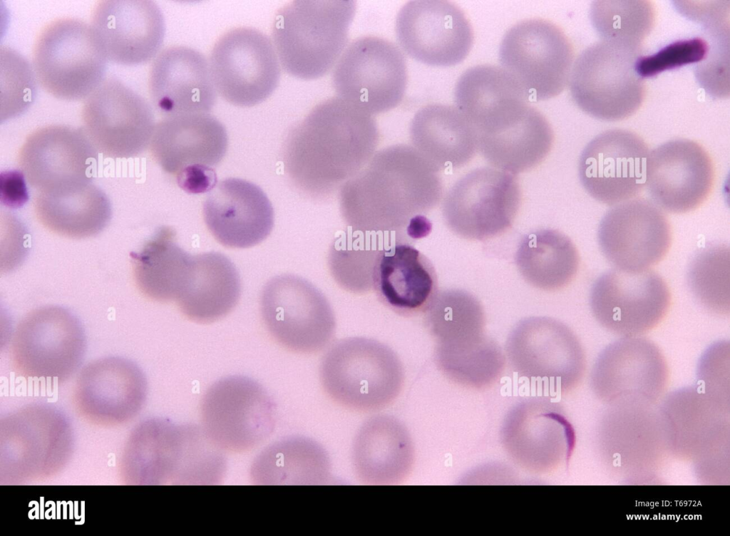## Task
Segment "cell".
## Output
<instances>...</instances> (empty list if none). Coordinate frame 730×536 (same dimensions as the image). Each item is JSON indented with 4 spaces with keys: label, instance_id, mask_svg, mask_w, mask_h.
Instances as JSON below:
<instances>
[{
    "label": "cell",
    "instance_id": "20",
    "mask_svg": "<svg viewBox=\"0 0 730 536\" xmlns=\"http://www.w3.org/2000/svg\"><path fill=\"white\" fill-rule=\"evenodd\" d=\"M597 241L617 269H649L667 254L672 242L669 221L654 203L634 198L615 205L602 218Z\"/></svg>",
    "mask_w": 730,
    "mask_h": 536
},
{
    "label": "cell",
    "instance_id": "26",
    "mask_svg": "<svg viewBox=\"0 0 730 536\" xmlns=\"http://www.w3.org/2000/svg\"><path fill=\"white\" fill-rule=\"evenodd\" d=\"M148 391L145 373L133 361L120 356L96 359L77 378L74 402L92 420L117 422L136 415Z\"/></svg>",
    "mask_w": 730,
    "mask_h": 536
},
{
    "label": "cell",
    "instance_id": "28",
    "mask_svg": "<svg viewBox=\"0 0 730 536\" xmlns=\"http://www.w3.org/2000/svg\"><path fill=\"white\" fill-rule=\"evenodd\" d=\"M372 289L394 312L413 316L428 310L436 297V271L419 250L406 241L394 238L377 255Z\"/></svg>",
    "mask_w": 730,
    "mask_h": 536
},
{
    "label": "cell",
    "instance_id": "19",
    "mask_svg": "<svg viewBox=\"0 0 730 536\" xmlns=\"http://www.w3.org/2000/svg\"><path fill=\"white\" fill-rule=\"evenodd\" d=\"M396 34L403 50L434 66L461 63L473 44L472 26L464 12L445 0H413L399 10Z\"/></svg>",
    "mask_w": 730,
    "mask_h": 536
},
{
    "label": "cell",
    "instance_id": "9",
    "mask_svg": "<svg viewBox=\"0 0 730 536\" xmlns=\"http://www.w3.org/2000/svg\"><path fill=\"white\" fill-rule=\"evenodd\" d=\"M202 428L220 450L249 451L272 433L276 407L266 389L244 376H230L214 383L200 404Z\"/></svg>",
    "mask_w": 730,
    "mask_h": 536
},
{
    "label": "cell",
    "instance_id": "32",
    "mask_svg": "<svg viewBox=\"0 0 730 536\" xmlns=\"http://www.w3.org/2000/svg\"><path fill=\"white\" fill-rule=\"evenodd\" d=\"M667 373L666 359L650 339L627 336L607 345L599 354L593 380L600 392L615 394L629 386L662 387Z\"/></svg>",
    "mask_w": 730,
    "mask_h": 536
},
{
    "label": "cell",
    "instance_id": "37",
    "mask_svg": "<svg viewBox=\"0 0 730 536\" xmlns=\"http://www.w3.org/2000/svg\"><path fill=\"white\" fill-rule=\"evenodd\" d=\"M523 277L544 289H559L575 277L580 258L575 245L562 232L543 229L523 237L516 252Z\"/></svg>",
    "mask_w": 730,
    "mask_h": 536
},
{
    "label": "cell",
    "instance_id": "39",
    "mask_svg": "<svg viewBox=\"0 0 730 536\" xmlns=\"http://www.w3.org/2000/svg\"><path fill=\"white\" fill-rule=\"evenodd\" d=\"M590 19L601 40L642 48L654 27L655 9L649 1H595Z\"/></svg>",
    "mask_w": 730,
    "mask_h": 536
},
{
    "label": "cell",
    "instance_id": "18",
    "mask_svg": "<svg viewBox=\"0 0 730 536\" xmlns=\"http://www.w3.org/2000/svg\"><path fill=\"white\" fill-rule=\"evenodd\" d=\"M228 137L224 125L209 113L165 117L155 124L150 143L154 160L177 177L180 187L215 175Z\"/></svg>",
    "mask_w": 730,
    "mask_h": 536
},
{
    "label": "cell",
    "instance_id": "34",
    "mask_svg": "<svg viewBox=\"0 0 730 536\" xmlns=\"http://www.w3.org/2000/svg\"><path fill=\"white\" fill-rule=\"evenodd\" d=\"M175 237L172 229L163 227L140 251L130 253L135 284L151 300H177L187 280L192 255Z\"/></svg>",
    "mask_w": 730,
    "mask_h": 536
},
{
    "label": "cell",
    "instance_id": "24",
    "mask_svg": "<svg viewBox=\"0 0 730 536\" xmlns=\"http://www.w3.org/2000/svg\"><path fill=\"white\" fill-rule=\"evenodd\" d=\"M205 225L225 247L248 248L264 241L274 222V210L264 192L240 178L217 182L203 203Z\"/></svg>",
    "mask_w": 730,
    "mask_h": 536
},
{
    "label": "cell",
    "instance_id": "7",
    "mask_svg": "<svg viewBox=\"0 0 730 536\" xmlns=\"http://www.w3.org/2000/svg\"><path fill=\"white\" fill-rule=\"evenodd\" d=\"M107 62L90 24L80 19L52 21L34 43L32 68L36 81L61 100L86 99L106 78Z\"/></svg>",
    "mask_w": 730,
    "mask_h": 536
},
{
    "label": "cell",
    "instance_id": "31",
    "mask_svg": "<svg viewBox=\"0 0 730 536\" xmlns=\"http://www.w3.org/2000/svg\"><path fill=\"white\" fill-rule=\"evenodd\" d=\"M240 291L235 264L223 254L210 252L192 256L187 280L176 301L190 320L211 323L232 310Z\"/></svg>",
    "mask_w": 730,
    "mask_h": 536
},
{
    "label": "cell",
    "instance_id": "3",
    "mask_svg": "<svg viewBox=\"0 0 730 536\" xmlns=\"http://www.w3.org/2000/svg\"><path fill=\"white\" fill-rule=\"evenodd\" d=\"M356 7L354 0H295L281 7L272 41L284 71L304 80L326 74L343 53Z\"/></svg>",
    "mask_w": 730,
    "mask_h": 536
},
{
    "label": "cell",
    "instance_id": "40",
    "mask_svg": "<svg viewBox=\"0 0 730 536\" xmlns=\"http://www.w3.org/2000/svg\"><path fill=\"white\" fill-rule=\"evenodd\" d=\"M729 248L711 245L694 257L688 271V284L696 299L717 314L729 313Z\"/></svg>",
    "mask_w": 730,
    "mask_h": 536
},
{
    "label": "cell",
    "instance_id": "27",
    "mask_svg": "<svg viewBox=\"0 0 730 536\" xmlns=\"http://www.w3.org/2000/svg\"><path fill=\"white\" fill-rule=\"evenodd\" d=\"M477 132L478 150L485 160L513 175L538 165L554 142L550 124L528 102L498 115Z\"/></svg>",
    "mask_w": 730,
    "mask_h": 536
},
{
    "label": "cell",
    "instance_id": "6",
    "mask_svg": "<svg viewBox=\"0 0 730 536\" xmlns=\"http://www.w3.org/2000/svg\"><path fill=\"white\" fill-rule=\"evenodd\" d=\"M642 48L600 39L583 50L569 78L577 105L605 121H619L634 115L646 93L643 78L634 67Z\"/></svg>",
    "mask_w": 730,
    "mask_h": 536
},
{
    "label": "cell",
    "instance_id": "38",
    "mask_svg": "<svg viewBox=\"0 0 730 536\" xmlns=\"http://www.w3.org/2000/svg\"><path fill=\"white\" fill-rule=\"evenodd\" d=\"M391 235L349 230L332 243L328 256L331 274L346 291L359 294L372 289L373 269L380 249Z\"/></svg>",
    "mask_w": 730,
    "mask_h": 536
},
{
    "label": "cell",
    "instance_id": "14",
    "mask_svg": "<svg viewBox=\"0 0 730 536\" xmlns=\"http://www.w3.org/2000/svg\"><path fill=\"white\" fill-rule=\"evenodd\" d=\"M217 93L227 103L252 107L268 98L280 80V63L271 39L254 28L237 27L222 34L210 56Z\"/></svg>",
    "mask_w": 730,
    "mask_h": 536
},
{
    "label": "cell",
    "instance_id": "29",
    "mask_svg": "<svg viewBox=\"0 0 730 536\" xmlns=\"http://www.w3.org/2000/svg\"><path fill=\"white\" fill-rule=\"evenodd\" d=\"M414 455L407 428L397 418L386 415L374 416L364 423L352 445L354 472L368 485L402 483L411 472Z\"/></svg>",
    "mask_w": 730,
    "mask_h": 536
},
{
    "label": "cell",
    "instance_id": "35",
    "mask_svg": "<svg viewBox=\"0 0 730 536\" xmlns=\"http://www.w3.org/2000/svg\"><path fill=\"white\" fill-rule=\"evenodd\" d=\"M34 210L44 227L72 239L99 234L108 224L112 214L107 195L93 183L63 194L38 193Z\"/></svg>",
    "mask_w": 730,
    "mask_h": 536
},
{
    "label": "cell",
    "instance_id": "1",
    "mask_svg": "<svg viewBox=\"0 0 730 536\" xmlns=\"http://www.w3.org/2000/svg\"><path fill=\"white\" fill-rule=\"evenodd\" d=\"M439 171L413 146L380 150L339 191L341 217L353 232L424 237L432 229L425 214L443 197Z\"/></svg>",
    "mask_w": 730,
    "mask_h": 536
},
{
    "label": "cell",
    "instance_id": "13",
    "mask_svg": "<svg viewBox=\"0 0 730 536\" xmlns=\"http://www.w3.org/2000/svg\"><path fill=\"white\" fill-rule=\"evenodd\" d=\"M515 175L480 168L458 180L446 195L442 214L448 229L460 237L485 240L513 225L521 203Z\"/></svg>",
    "mask_w": 730,
    "mask_h": 536
},
{
    "label": "cell",
    "instance_id": "36",
    "mask_svg": "<svg viewBox=\"0 0 730 536\" xmlns=\"http://www.w3.org/2000/svg\"><path fill=\"white\" fill-rule=\"evenodd\" d=\"M329 460L315 441L290 437L266 448L255 459L251 478L257 485L320 484L328 479Z\"/></svg>",
    "mask_w": 730,
    "mask_h": 536
},
{
    "label": "cell",
    "instance_id": "23",
    "mask_svg": "<svg viewBox=\"0 0 730 536\" xmlns=\"http://www.w3.org/2000/svg\"><path fill=\"white\" fill-rule=\"evenodd\" d=\"M714 177L709 155L692 140L667 141L647 157L645 185L657 205L669 212L698 207L709 195Z\"/></svg>",
    "mask_w": 730,
    "mask_h": 536
},
{
    "label": "cell",
    "instance_id": "2",
    "mask_svg": "<svg viewBox=\"0 0 730 536\" xmlns=\"http://www.w3.org/2000/svg\"><path fill=\"white\" fill-rule=\"evenodd\" d=\"M379 142L371 115L329 98L289 131L282 148L284 172L303 195L328 200L367 164Z\"/></svg>",
    "mask_w": 730,
    "mask_h": 536
},
{
    "label": "cell",
    "instance_id": "17",
    "mask_svg": "<svg viewBox=\"0 0 730 536\" xmlns=\"http://www.w3.org/2000/svg\"><path fill=\"white\" fill-rule=\"evenodd\" d=\"M671 300L666 282L650 269H610L596 279L590 294L597 321L622 337L642 336L656 327L667 314Z\"/></svg>",
    "mask_w": 730,
    "mask_h": 536
},
{
    "label": "cell",
    "instance_id": "12",
    "mask_svg": "<svg viewBox=\"0 0 730 536\" xmlns=\"http://www.w3.org/2000/svg\"><path fill=\"white\" fill-rule=\"evenodd\" d=\"M407 76L405 58L395 44L380 37L363 36L343 51L332 84L339 98L371 115L401 102Z\"/></svg>",
    "mask_w": 730,
    "mask_h": 536
},
{
    "label": "cell",
    "instance_id": "8",
    "mask_svg": "<svg viewBox=\"0 0 730 536\" xmlns=\"http://www.w3.org/2000/svg\"><path fill=\"white\" fill-rule=\"evenodd\" d=\"M86 338L78 318L60 306L29 312L12 335L9 359L14 370L26 378H69L81 364Z\"/></svg>",
    "mask_w": 730,
    "mask_h": 536
},
{
    "label": "cell",
    "instance_id": "21",
    "mask_svg": "<svg viewBox=\"0 0 730 536\" xmlns=\"http://www.w3.org/2000/svg\"><path fill=\"white\" fill-rule=\"evenodd\" d=\"M649 148L637 134L612 129L594 138L579 160V177L596 200L617 205L633 199L645 185Z\"/></svg>",
    "mask_w": 730,
    "mask_h": 536
},
{
    "label": "cell",
    "instance_id": "4",
    "mask_svg": "<svg viewBox=\"0 0 730 536\" xmlns=\"http://www.w3.org/2000/svg\"><path fill=\"white\" fill-rule=\"evenodd\" d=\"M319 379L325 393L336 404L373 412L397 398L405 373L399 356L388 345L353 336L336 341L324 354Z\"/></svg>",
    "mask_w": 730,
    "mask_h": 536
},
{
    "label": "cell",
    "instance_id": "25",
    "mask_svg": "<svg viewBox=\"0 0 730 536\" xmlns=\"http://www.w3.org/2000/svg\"><path fill=\"white\" fill-rule=\"evenodd\" d=\"M148 88L154 107L165 117L208 113L216 101L209 61L185 46L158 53L150 69Z\"/></svg>",
    "mask_w": 730,
    "mask_h": 536
},
{
    "label": "cell",
    "instance_id": "30",
    "mask_svg": "<svg viewBox=\"0 0 730 536\" xmlns=\"http://www.w3.org/2000/svg\"><path fill=\"white\" fill-rule=\"evenodd\" d=\"M409 134L413 147L440 170L465 165L478 150L476 128L449 105L434 103L419 109Z\"/></svg>",
    "mask_w": 730,
    "mask_h": 536
},
{
    "label": "cell",
    "instance_id": "22",
    "mask_svg": "<svg viewBox=\"0 0 730 536\" xmlns=\"http://www.w3.org/2000/svg\"><path fill=\"white\" fill-rule=\"evenodd\" d=\"M89 24L107 61L122 66L154 60L165 34L163 14L150 0L100 1Z\"/></svg>",
    "mask_w": 730,
    "mask_h": 536
},
{
    "label": "cell",
    "instance_id": "33",
    "mask_svg": "<svg viewBox=\"0 0 730 536\" xmlns=\"http://www.w3.org/2000/svg\"><path fill=\"white\" fill-rule=\"evenodd\" d=\"M563 420L552 411L520 409L507 422L505 445L525 468L550 471L569 450L568 431Z\"/></svg>",
    "mask_w": 730,
    "mask_h": 536
},
{
    "label": "cell",
    "instance_id": "16",
    "mask_svg": "<svg viewBox=\"0 0 730 536\" xmlns=\"http://www.w3.org/2000/svg\"><path fill=\"white\" fill-rule=\"evenodd\" d=\"M98 153L82 128L50 125L26 138L18 163L27 181L38 193L63 194L91 183Z\"/></svg>",
    "mask_w": 730,
    "mask_h": 536
},
{
    "label": "cell",
    "instance_id": "41",
    "mask_svg": "<svg viewBox=\"0 0 730 536\" xmlns=\"http://www.w3.org/2000/svg\"><path fill=\"white\" fill-rule=\"evenodd\" d=\"M709 52L708 42L700 37L674 41L653 55L640 56L635 71L641 78L654 76L662 71L692 63H701Z\"/></svg>",
    "mask_w": 730,
    "mask_h": 536
},
{
    "label": "cell",
    "instance_id": "15",
    "mask_svg": "<svg viewBox=\"0 0 730 536\" xmlns=\"http://www.w3.org/2000/svg\"><path fill=\"white\" fill-rule=\"evenodd\" d=\"M81 119L98 153L113 159L142 154L156 124L148 101L114 76L106 77L85 99Z\"/></svg>",
    "mask_w": 730,
    "mask_h": 536
},
{
    "label": "cell",
    "instance_id": "5",
    "mask_svg": "<svg viewBox=\"0 0 730 536\" xmlns=\"http://www.w3.org/2000/svg\"><path fill=\"white\" fill-rule=\"evenodd\" d=\"M137 433L134 469L141 483L213 485L223 479L225 458L202 426L155 418Z\"/></svg>",
    "mask_w": 730,
    "mask_h": 536
},
{
    "label": "cell",
    "instance_id": "10",
    "mask_svg": "<svg viewBox=\"0 0 730 536\" xmlns=\"http://www.w3.org/2000/svg\"><path fill=\"white\" fill-rule=\"evenodd\" d=\"M261 313L273 339L290 351L317 353L334 336L336 319L329 300L297 275L281 274L267 282L261 295Z\"/></svg>",
    "mask_w": 730,
    "mask_h": 536
},
{
    "label": "cell",
    "instance_id": "11",
    "mask_svg": "<svg viewBox=\"0 0 730 536\" xmlns=\"http://www.w3.org/2000/svg\"><path fill=\"white\" fill-rule=\"evenodd\" d=\"M499 60L528 98L545 100L558 96L567 84L574 51L557 26L530 19L515 24L505 33Z\"/></svg>",
    "mask_w": 730,
    "mask_h": 536
}]
</instances>
